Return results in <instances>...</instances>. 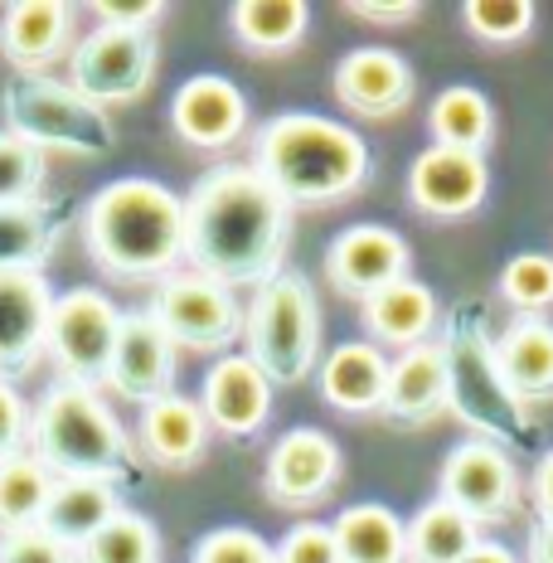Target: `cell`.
<instances>
[{
  "instance_id": "obj_1",
  "label": "cell",
  "mask_w": 553,
  "mask_h": 563,
  "mask_svg": "<svg viewBox=\"0 0 553 563\" xmlns=\"http://www.w3.org/2000/svg\"><path fill=\"white\" fill-rule=\"evenodd\" d=\"M291 205L253 166H214L185 199V257L190 273L219 287H263L287 267Z\"/></svg>"
},
{
  "instance_id": "obj_2",
  "label": "cell",
  "mask_w": 553,
  "mask_h": 563,
  "mask_svg": "<svg viewBox=\"0 0 553 563\" xmlns=\"http://www.w3.org/2000/svg\"><path fill=\"white\" fill-rule=\"evenodd\" d=\"M92 263L117 282H166L185 257V199L161 180L126 175L102 185L84 209Z\"/></svg>"
},
{
  "instance_id": "obj_3",
  "label": "cell",
  "mask_w": 553,
  "mask_h": 563,
  "mask_svg": "<svg viewBox=\"0 0 553 563\" xmlns=\"http://www.w3.org/2000/svg\"><path fill=\"white\" fill-rule=\"evenodd\" d=\"M253 170L291 209L335 205L369 180L374 156L345 122H331L321 112H281L253 141Z\"/></svg>"
},
{
  "instance_id": "obj_4",
  "label": "cell",
  "mask_w": 553,
  "mask_h": 563,
  "mask_svg": "<svg viewBox=\"0 0 553 563\" xmlns=\"http://www.w3.org/2000/svg\"><path fill=\"white\" fill-rule=\"evenodd\" d=\"M438 345L446 360V413L462 418L480 442H490L500 452L529 448L534 442V408H524L505 384L486 307L480 301H456Z\"/></svg>"
},
{
  "instance_id": "obj_5",
  "label": "cell",
  "mask_w": 553,
  "mask_h": 563,
  "mask_svg": "<svg viewBox=\"0 0 553 563\" xmlns=\"http://www.w3.org/2000/svg\"><path fill=\"white\" fill-rule=\"evenodd\" d=\"M30 438L54 481H108L117 490L141 481V452L88 384H54L34 408Z\"/></svg>"
},
{
  "instance_id": "obj_6",
  "label": "cell",
  "mask_w": 553,
  "mask_h": 563,
  "mask_svg": "<svg viewBox=\"0 0 553 563\" xmlns=\"http://www.w3.org/2000/svg\"><path fill=\"white\" fill-rule=\"evenodd\" d=\"M248 360L267 374V384H301L321 360V307L316 287L301 273L281 267L273 282H263L243 316Z\"/></svg>"
},
{
  "instance_id": "obj_7",
  "label": "cell",
  "mask_w": 553,
  "mask_h": 563,
  "mask_svg": "<svg viewBox=\"0 0 553 563\" xmlns=\"http://www.w3.org/2000/svg\"><path fill=\"white\" fill-rule=\"evenodd\" d=\"M5 132L30 141L34 151H74V156H108L117 141L108 112L78 98L68 84L40 74H15L5 84Z\"/></svg>"
},
{
  "instance_id": "obj_8",
  "label": "cell",
  "mask_w": 553,
  "mask_h": 563,
  "mask_svg": "<svg viewBox=\"0 0 553 563\" xmlns=\"http://www.w3.org/2000/svg\"><path fill=\"white\" fill-rule=\"evenodd\" d=\"M438 500L462 510L476 530H490V525H510L515 515H520L524 486H520V472H515L510 452L471 438L462 448L446 452L442 476H438Z\"/></svg>"
},
{
  "instance_id": "obj_9",
  "label": "cell",
  "mask_w": 553,
  "mask_h": 563,
  "mask_svg": "<svg viewBox=\"0 0 553 563\" xmlns=\"http://www.w3.org/2000/svg\"><path fill=\"white\" fill-rule=\"evenodd\" d=\"M117 335H122V311L98 287H74L64 297H54L49 355L68 384H88V389L108 384Z\"/></svg>"
},
{
  "instance_id": "obj_10",
  "label": "cell",
  "mask_w": 553,
  "mask_h": 563,
  "mask_svg": "<svg viewBox=\"0 0 553 563\" xmlns=\"http://www.w3.org/2000/svg\"><path fill=\"white\" fill-rule=\"evenodd\" d=\"M151 321L185 350H229L243 335V307L229 287L199 277L170 273L151 297Z\"/></svg>"
},
{
  "instance_id": "obj_11",
  "label": "cell",
  "mask_w": 553,
  "mask_h": 563,
  "mask_svg": "<svg viewBox=\"0 0 553 563\" xmlns=\"http://www.w3.org/2000/svg\"><path fill=\"white\" fill-rule=\"evenodd\" d=\"M78 98L92 108L102 102H132L156 84V34H126V30H92L68 58Z\"/></svg>"
},
{
  "instance_id": "obj_12",
  "label": "cell",
  "mask_w": 553,
  "mask_h": 563,
  "mask_svg": "<svg viewBox=\"0 0 553 563\" xmlns=\"http://www.w3.org/2000/svg\"><path fill=\"white\" fill-rule=\"evenodd\" d=\"M413 249L403 233L384 229V224H350L340 229L325 249V282L350 301H369L384 287L408 277Z\"/></svg>"
},
{
  "instance_id": "obj_13",
  "label": "cell",
  "mask_w": 553,
  "mask_h": 563,
  "mask_svg": "<svg viewBox=\"0 0 553 563\" xmlns=\"http://www.w3.org/2000/svg\"><path fill=\"white\" fill-rule=\"evenodd\" d=\"M335 481H340V448L331 432H321V428L281 432L277 448L267 452L263 490L281 510L321 506V500L335 496Z\"/></svg>"
},
{
  "instance_id": "obj_14",
  "label": "cell",
  "mask_w": 553,
  "mask_h": 563,
  "mask_svg": "<svg viewBox=\"0 0 553 563\" xmlns=\"http://www.w3.org/2000/svg\"><path fill=\"white\" fill-rule=\"evenodd\" d=\"M54 287L44 273H0V379H15L40 365L49 350Z\"/></svg>"
},
{
  "instance_id": "obj_15",
  "label": "cell",
  "mask_w": 553,
  "mask_h": 563,
  "mask_svg": "<svg viewBox=\"0 0 553 563\" xmlns=\"http://www.w3.org/2000/svg\"><path fill=\"white\" fill-rule=\"evenodd\" d=\"M490 170L486 156H466V151L428 146L408 170V199L432 219H466L486 205Z\"/></svg>"
},
{
  "instance_id": "obj_16",
  "label": "cell",
  "mask_w": 553,
  "mask_h": 563,
  "mask_svg": "<svg viewBox=\"0 0 553 563\" xmlns=\"http://www.w3.org/2000/svg\"><path fill=\"white\" fill-rule=\"evenodd\" d=\"M108 384L126 404H141V408L175 394V345L151 321V311L122 316V335H117V350H112Z\"/></svg>"
},
{
  "instance_id": "obj_17",
  "label": "cell",
  "mask_w": 553,
  "mask_h": 563,
  "mask_svg": "<svg viewBox=\"0 0 553 563\" xmlns=\"http://www.w3.org/2000/svg\"><path fill=\"white\" fill-rule=\"evenodd\" d=\"M335 102L355 117L384 122L413 102V68L394 49H350L331 74Z\"/></svg>"
},
{
  "instance_id": "obj_18",
  "label": "cell",
  "mask_w": 553,
  "mask_h": 563,
  "mask_svg": "<svg viewBox=\"0 0 553 563\" xmlns=\"http://www.w3.org/2000/svg\"><path fill=\"white\" fill-rule=\"evenodd\" d=\"M170 126H175V136L190 141V146H204V151L229 146V141H239L243 126H248V98H243V88L233 84V78L195 74L175 92Z\"/></svg>"
},
{
  "instance_id": "obj_19",
  "label": "cell",
  "mask_w": 553,
  "mask_h": 563,
  "mask_svg": "<svg viewBox=\"0 0 553 563\" xmlns=\"http://www.w3.org/2000/svg\"><path fill=\"white\" fill-rule=\"evenodd\" d=\"M204 422L219 428L223 438H253L273 413V384L253 365L248 355H223L204 374V394H199Z\"/></svg>"
},
{
  "instance_id": "obj_20",
  "label": "cell",
  "mask_w": 553,
  "mask_h": 563,
  "mask_svg": "<svg viewBox=\"0 0 553 563\" xmlns=\"http://www.w3.org/2000/svg\"><path fill=\"white\" fill-rule=\"evenodd\" d=\"M209 448V422L204 408L185 394H166L156 404L141 408L136 422V452L151 466H166V472H190Z\"/></svg>"
},
{
  "instance_id": "obj_21",
  "label": "cell",
  "mask_w": 553,
  "mask_h": 563,
  "mask_svg": "<svg viewBox=\"0 0 553 563\" xmlns=\"http://www.w3.org/2000/svg\"><path fill=\"white\" fill-rule=\"evenodd\" d=\"M379 413L394 428H422V422L446 413V360H442L438 340L388 360V389H384Z\"/></svg>"
},
{
  "instance_id": "obj_22",
  "label": "cell",
  "mask_w": 553,
  "mask_h": 563,
  "mask_svg": "<svg viewBox=\"0 0 553 563\" xmlns=\"http://www.w3.org/2000/svg\"><path fill=\"white\" fill-rule=\"evenodd\" d=\"M68 30H74V10L64 0H15L0 15V54L15 64V74H40L68 49Z\"/></svg>"
},
{
  "instance_id": "obj_23",
  "label": "cell",
  "mask_w": 553,
  "mask_h": 563,
  "mask_svg": "<svg viewBox=\"0 0 553 563\" xmlns=\"http://www.w3.org/2000/svg\"><path fill=\"white\" fill-rule=\"evenodd\" d=\"M316 379H321V404H331L335 413L345 418L379 413L384 389H388V360L369 340H345V345H335L325 355Z\"/></svg>"
},
{
  "instance_id": "obj_24",
  "label": "cell",
  "mask_w": 553,
  "mask_h": 563,
  "mask_svg": "<svg viewBox=\"0 0 553 563\" xmlns=\"http://www.w3.org/2000/svg\"><path fill=\"white\" fill-rule=\"evenodd\" d=\"M496 365L524 408L553 404V325L544 316H520L496 335Z\"/></svg>"
},
{
  "instance_id": "obj_25",
  "label": "cell",
  "mask_w": 553,
  "mask_h": 563,
  "mask_svg": "<svg viewBox=\"0 0 553 563\" xmlns=\"http://www.w3.org/2000/svg\"><path fill=\"white\" fill-rule=\"evenodd\" d=\"M64 229H68L64 199L0 205V273H44Z\"/></svg>"
},
{
  "instance_id": "obj_26",
  "label": "cell",
  "mask_w": 553,
  "mask_h": 563,
  "mask_svg": "<svg viewBox=\"0 0 553 563\" xmlns=\"http://www.w3.org/2000/svg\"><path fill=\"white\" fill-rule=\"evenodd\" d=\"M360 316H364V331L374 340L413 350V345H428L432 325H438V297H432L422 282L403 277V282H394V287H384L379 297L360 301Z\"/></svg>"
},
{
  "instance_id": "obj_27",
  "label": "cell",
  "mask_w": 553,
  "mask_h": 563,
  "mask_svg": "<svg viewBox=\"0 0 553 563\" xmlns=\"http://www.w3.org/2000/svg\"><path fill=\"white\" fill-rule=\"evenodd\" d=\"M117 510H126L122 490L108 486V481H58L54 496H49V510H44V520H40V530H49L58 544H68L78 554V549H84Z\"/></svg>"
},
{
  "instance_id": "obj_28",
  "label": "cell",
  "mask_w": 553,
  "mask_h": 563,
  "mask_svg": "<svg viewBox=\"0 0 553 563\" xmlns=\"http://www.w3.org/2000/svg\"><path fill=\"white\" fill-rule=\"evenodd\" d=\"M331 534H335L340 563H408L403 520L388 506H379V500H360V506L340 510Z\"/></svg>"
},
{
  "instance_id": "obj_29",
  "label": "cell",
  "mask_w": 553,
  "mask_h": 563,
  "mask_svg": "<svg viewBox=\"0 0 553 563\" xmlns=\"http://www.w3.org/2000/svg\"><path fill=\"white\" fill-rule=\"evenodd\" d=\"M428 126H432V146H446V151H466V156H486L490 151V136H496V112H490V98L480 88H442L438 102L428 112Z\"/></svg>"
},
{
  "instance_id": "obj_30",
  "label": "cell",
  "mask_w": 553,
  "mask_h": 563,
  "mask_svg": "<svg viewBox=\"0 0 553 563\" xmlns=\"http://www.w3.org/2000/svg\"><path fill=\"white\" fill-rule=\"evenodd\" d=\"M233 40L248 54H287L301 44L306 25H311V10L301 0H239L233 5Z\"/></svg>"
},
{
  "instance_id": "obj_31",
  "label": "cell",
  "mask_w": 553,
  "mask_h": 563,
  "mask_svg": "<svg viewBox=\"0 0 553 563\" xmlns=\"http://www.w3.org/2000/svg\"><path fill=\"white\" fill-rule=\"evenodd\" d=\"M54 486H58L54 472L34 452L0 462V534L34 530L44 520V510H49Z\"/></svg>"
},
{
  "instance_id": "obj_32",
  "label": "cell",
  "mask_w": 553,
  "mask_h": 563,
  "mask_svg": "<svg viewBox=\"0 0 553 563\" xmlns=\"http://www.w3.org/2000/svg\"><path fill=\"white\" fill-rule=\"evenodd\" d=\"M403 539H408V563H456L480 544V530L446 500H428L403 525Z\"/></svg>"
},
{
  "instance_id": "obj_33",
  "label": "cell",
  "mask_w": 553,
  "mask_h": 563,
  "mask_svg": "<svg viewBox=\"0 0 553 563\" xmlns=\"http://www.w3.org/2000/svg\"><path fill=\"white\" fill-rule=\"evenodd\" d=\"M78 563H161V534L146 515L117 510L112 520L78 549Z\"/></svg>"
},
{
  "instance_id": "obj_34",
  "label": "cell",
  "mask_w": 553,
  "mask_h": 563,
  "mask_svg": "<svg viewBox=\"0 0 553 563\" xmlns=\"http://www.w3.org/2000/svg\"><path fill=\"white\" fill-rule=\"evenodd\" d=\"M500 297L520 316H539L553 307V257L549 253H520L505 263Z\"/></svg>"
},
{
  "instance_id": "obj_35",
  "label": "cell",
  "mask_w": 553,
  "mask_h": 563,
  "mask_svg": "<svg viewBox=\"0 0 553 563\" xmlns=\"http://www.w3.org/2000/svg\"><path fill=\"white\" fill-rule=\"evenodd\" d=\"M44 175H49L44 151L0 132V205H34L44 190Z\"/></svg>"
},
{
  "instance_id": "obj_36",
  "label": "cell",
  "mask_w": 553,
  "mask_h": 563,
  "mask_svg": "<svg viewBox=\"0 0 553 563\" xmlns=\"http://www.w3.org/2000/svg\"><path fill=\"white\" fill-rule=\"evenodd\" d=\"M462 20L480 44H520L534 30V5L529 0H466Z\"/></svg>"
},
{
  "instance_id": "obj_37",
  "label": "cell",
  "mask_w": 553,
  "mask_h": 563,
  "mask_svg": "<svg viewBox=\"0 0 553 563\" xmlns=\"http://www.w3.org/2000/svg\"><path fill=\"white\" fill-rule=\"evenodd\" d=\"M190 563H273V544L263 534L229 525V530H209L199 539Z\"/></svg>"
},
{
  "instance_id": "obj_38",
  "label": "cell",
  "mask_w": 553,
  "mask_h": 563,
  "mask_svg": "<svg viewBox=\"0 0 553 563\" xmlns=\"http://www.w3.org/2000/svg\"><path fill=\"white\" fill-rule=\"evenodd\" d=\"M273 563H340L331 525L306 520V525H297V530H287V539L273 549Z\"/></svg>"
},
{
  "instance_id": "obj_39",
  "label": "cell",
  "mask_w": 553,
  "mask_h": 563,
  "mask_svg": "<svg viewBox=\"0 0 553 563\" xmlns=\"http://www.w3.org/2000/svg\"><path fill=\"white\" fill-rule=\"evenodd\" d=\"M0 563H78V554L34 525V530L0 534Z\"/></svg>"
},
{
  "instance_id": "obj_40",
  "label": "cell",
  "mask_w": 553,
  "mask_h": 563,
  "mask_svg": "<svg viewBox=\"0 0 553 563\" xmlns=\"http://www.w3.org/2000/svg\"><path fill=\"white\" fill-rule=\"evenodd\" d=\"M92 15L102 20V30H126V34H151L156 20L166 15L161 0H98Z\"/></svg>"
},
{
  "instance_id": "obj_41",
  "label": "cell",
  "mask_w": 553,
  "mask_h": 563,
  "mask_svg": "<svg viewBox=\"0 0 553 563\" xmlns=\"http://www.w3.org/2000/svg\"><path fill=\"white\" fill-rule=\"evenodd\" d=\"M25 438H30V408L15 394V384L0 379V462L25 452Z\"/></svg>"
},
{
  "instance_id": "obj_42",
  "label": "cell",
  "mask_w": 553,
  "mask_h": 563,
  "mask_svg": "<svg viewBox=\"0 0 553 563\" xmlns=\"http://www.w3.org/2000/svg\"><path fill=\"white\" fill-rule=\"evenodd\" d=\"M350 15L360 20H374V25H408V20H418V0H350Z\"/></svg>"
},
{
  "instance_id": "obj_43",
  "label": "cell",
  "mask_w": 553,
  "mask_h": 563,
  "mask_svg": "<svg viewBox=\"0 0 553 563\" xmlns=\"http://www.w3.org/2000/svg\"><path fill=\"white\" fill-rule=\"evenodd\" d=\"M529 500H534L539 520H544V525H553V452H544V456H539L534 476H529Z\"/></svg>"
},
{
  "instance_id": "obj_44",
  "label": "cell",
  "mask_w": 553,
  "mask_h": 563,
  "mask_svg": "<svg viewBox=\"0 0 553 563\" xmlns=\"http://www.w3.org/2000/svg\"><path fill=\"white\" fill-rule=\"evenodd\" d=\"M529 563H553V525L544 520L529 530Z\"/></svg>"
},
{
  "instance_id": "obj_45",
  "label": "cell",
  "mask_w": 553,
  "mask_h": 563,
  "mask_svg": "<svg viewBox=\"0 0 553 563\" xmlns=\"http://www.w3.org/2000/svg\"><path fill=\"white\" fill-rule=\"evenodd\" d=\"M456 563H520V559H515L505 544H496V539H480V544L471 549L466 559H456Z\"/></svg>"
}]
</instances>
